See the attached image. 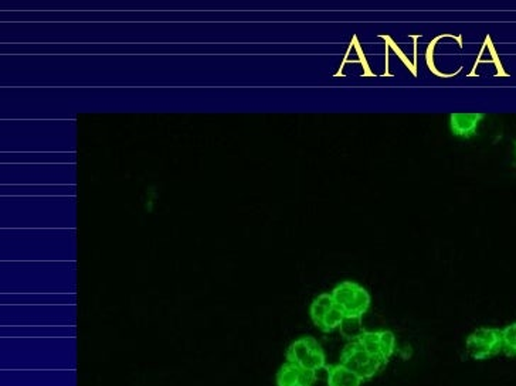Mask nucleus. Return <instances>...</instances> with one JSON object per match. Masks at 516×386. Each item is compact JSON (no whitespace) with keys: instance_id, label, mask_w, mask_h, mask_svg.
I'll return each instance as SVG.
<instances>
[{"instance_id":"obj_1","label":"nucleus","mask_w":516,"mask_h":386,"mask_svg":"<svg viewBox=\"0 0 516 386\" xmlns=\"http://www.w3.org/2000/svg\"><path fill=\"white\" fill-rule=\"evenodd\" d=\"M330 295H332L333 300L340 308L345 318L360 320L363 315L369 312L372 297H370L368 289H365L359 283L352 282V280L340 282L339 285L333 287Z\"/></svg>"},{"instance_id":"obj_2","label":"nucleus","mask_w":516,"mask_h":386,"mask_svg":"<svg viewBox=\"0 0 516 386\" xmlns=\"http://www.w3.org/2000/svg\"><path fill=\"white\" fill-rule=\"evenodd\" d=\"M287 362L295 363L302 370L318 372L327 370V355L324 348L318 343L317 338L311 335L297 338L285 353Z\"/></svg>"},{"instance_id":"obj_3","label":"nucleus","mask_w":516,"mask_h":386,"mask_svg":"<svg viewBox=\"0 0 516 386\" xmlns=\"http://www.w3.org/2000/svg\"><path fill=\"white\" fill-rule=\"evenodd\" d=\"M340 363L343 367L352 371L355 375H358L363 382L375 378L385 367V363L373 357L369 351L363 347L358 340L350 341L343 347Z\"/></svg>"},{"instance_id":"obj_4","label":"nucleus","mask_w":516,"mask_h":386,"mask_svg":"<svg viewBox=\"0 0 516 386\" xmlns=\"http://www.w3.org/2000/svg\"><path fill=\"white\" fill-rule=\"evenodd\" d=\"M468 355L473 360L483 361L502 351V334L501 330L492 327H483L471 333L465 341Z\"/></svg>"},{"instance_id":"obj_5","label":"nucleus","mask_w":516,"mask_h":386,"mask_svg":"<svg viewBox=\"0 0 516 386\" xmlns=\"http://www.w3.org/2000/svg\"><path fill=\"white\" fill-rule=\"evenodd\" d=\"M310 317L324 333H332L345 322V315L340 312L330 293H322L315 297L310 306Z\"/></svg>"},{"instance_id":"obj_6","label":"nucleus","mask_w":516,"mask_h":386,"mask_svg":"<svg viewBox=\"0 0 516 386\" xmlns=\"http://www.w3.org/2000/svg\"><path fill=\"white\" fill-rule=\"evenodd\" d=\"M363 347L369 351L373 357L387 363L395 354L396 335L389 330L365 331L357 338Z\"/></svg>"},{"instance_id":"obj_7","label":"nucleus","mask_w":516,"mask_h":386,"mask_svg":"<svg viewBox=\"0 0 516 386\" xmlns=\"http://www.w3.org/2000/svg\"><path fill=\"white\" fill-rule=\"evenodd\" d=\"M317 382V372L302 370L295 363H282L275 377L277 386H314Z\"/></svg>"},{"instance_id":"obj_8","label":"nucleus","mask_w":516,"mask_h":386,"mask_svg":"<svg viewBox=\"0 0 516 386\" xmlns=\"http://www.w3.org/2000/svg\"><path fill=\"white\" fill-rule=\"evenodd\" d=\"M485 118L483 114H451L450 129L453 135L463 139L474 137L478 132V125Z\"/></svg>"},{"instance_id":"obj_9","label":"nucleus","mask_w":516,"mask_h":386,"mask_svg":"<svg viewBox=\"0 0 516 386\" xmlns=\"http://www.w3.org/2000/svg\"><path fill=\"white\" fill-rule=\"evenodd\" d=\"M327 383L328 386H362L363 381L342 363H337L327 367Z\"/></svg>"},{"instance_id":"obj_10","label":"nucleus","mask_w":516,"mask_h":386,"mask_svg":"<svg viewBox=\"0 0 516 386\" xmlns=\"http://www.w3.org/2000/svg\"><path fill=\"white\" fill-rule=\"evenodd\" d=\"M501 334H502V351L511 357H516V323L501 330Z\"/></svg>"},{"instance_id":"obj_11","label":"nucleus","mask_w":516,"mask_h":386,"mask_svg":"<svg viewBox=\"0 0 516 386\" xmlns=\"http://www.w3.org/2000/svg\"><path fill=\"white\" fill-rule=\"evenodd\" d=\"M515 150H516V145H515Z\"/></svg>"}]
</instances>
